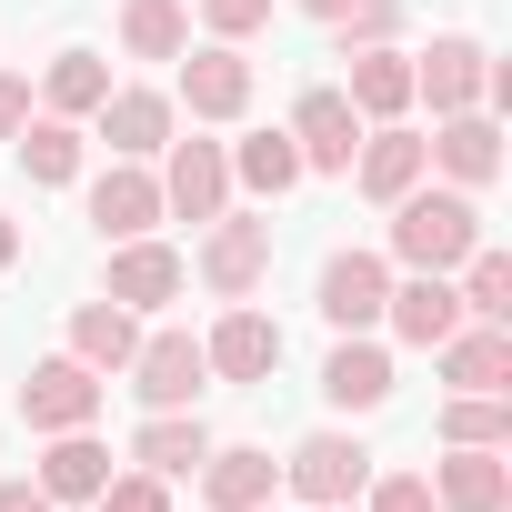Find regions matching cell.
Wrapping results in <instances>:
<instances>
[{
	"mask_svg": "<svg viewBox=\"0 0 512 512\" xmlns=\"http://www.w3.org/2000/svg\"><path fill=\"white\" fill-rule=\"evenodd\" d=\"M392 251L412 272H462L472 251H482V211H472V191H402L392 201Z\"/></svg>",
	"mask_w": 512,
	"mask_h": 512,
	"instance_id": "obj_1",
	"label": "cell"
},
{
	"mask_svg": "<svg viewBox=\"0 0 512 512\" xmlns=\"http://www.w3.org/2000/svg\"><path fill=\"white\" fill-rule=\"evenodd\" d=\"M272 272V221H251V211H211V241H201V282L221 302H251Z\"/></svg>",
	"mask_w": 512,
	"mask_h": 512,
	"instance_id": "obj_2",
	"label": "cell"
},
{
	"mask_svg": "<svg viewBox=\"0 0 512 512\" xmlns=\"http://www.w3.org/2000/svg\"><path fill=\"white\" fill-rule=\"evenodd\" d=\"M121 372H131L141 412H191V402H201V382H211V362H201V342H191V332H151Z\"/></svg>",
	"mask_w": 512,
	"mask_h": 512,
	"instance_id": "obj_3",
	"label": "cell"
},
{
	"mask_svg": "<svg viewBox=\"0 0 512 512\" xmlns=\"http://www.w3.org/2000/svg\"><path fill=\"white\" fill-rule=\"evenodd\" d=\"M282 482H292L312 512H322V502H362V482H372V452H362L352 432H312V442H292Z\"/></svg>",
	"mask_w": 512,
	"mask_h": 512,
	"instance_id": "obj_4",
	"label": "cell"
},
{
	"mask_svg": "<svg viewBox=\"0 0 512 512\" xmlns=\"http://www.w3.org/2000/svg\"><path fill=\"white\" fill-rule=\"evenodd\" d=\"M382 302H392V262L382 251H332L322 262V322L332 332H372Z\"/></svg>",
	"mask_w": 512,
	"mask_h": 512,
	"instance_id": "obj_5",
	"label": "cell"
},
{
	"mask_svg": "<svg viewBox=\"0 0 512 512\" xmlns=\"http://www.w3.org/2000/svg\"><path fill=\"white\" fill-rule=\"evenodd\" d=\"M91 412H101V372H91V362H71V352H61V362H41V372L21 382V422H31V432H81Z\"/></svg>",
	"mask_w": 512,
	"mask_h": 512,
	"instance_id": "obj_6",
	"label": "cell"
},
{
	"mask_svg": "<svg viewBox=\"0 0 512 512\" xmlns=\"http://www.w3.org/2000/svg\"><path fill=\"white\" fill-rule=\"evenodd\" d=\"M422 482H432L442 512H502V502H512V462H502L492 442H452Z\"/></svg>",
	"mask_w": 512,
	"mask_h": 512,
	"instance_id": "obj_7",
	"label": "cell"
},
{
	"mask_svg": "<svg viewBox=\"0 0 512 512\" xmlns=\"http://www.w3.org/2000/svg\"><path fill=\"white\" fill-rule=\"evenodd\" d=\"M412 91H422L432 111H482V91H492V61H482V41L442 31V41L412 61Z\"/></svg>",
	"mask_w": 512,
	"mask_h": 512,
	"instance_id": "obj_8",
	"label": "cell"
},
{
	"mask_svg": "<svg viewBox=\"0 0 512 512\" xmlns=\"http://www.w3.org/2000/svg\"><path fill=\"white\" fill-rule=\"evenodd\" d=\"M181 101H191V121H241V111H251V61H241L231 41L181 51Z\"/></svg>",
	"mask_w": 512,
	"mask_h": 512,
	"instance_id": "obj_9",
	"label": "cell"
},
{
	"mask_svg": "<svg viewBox=\"0 0 512 512\" xmlns=\"http://www.w3.org/2000/svg\"><path fill=\"white\" fill-rule=\"evenodd\" d=\"M382 322H392L412 352H442V342L462 332V292H452V272H412V282H392Z\"/></svg>",
	"mask_w": 512,
	"mask_h": 512,
	"instance_id": "obj_10",
	"label": "cell"
},
{
	"mask_svg": "<svg viewBox=\"0 0 512 512\" xmlns=\"http://www.w3.org/2000/svg\"><path fill=\"white\" fill-rule=\"evenodd\" d=\"M201 362H211L221 382H272V362H282V322H272V312H251V302H231L221 332L201 342Z\"/></svg>",
	"mask_w": 512,
	"mask_h": 512,
	"instance_id": "obj_11",
	"label": "cell"
},
{
	"mask_svg": "<svg viewBox=\"0 0 512 512\" xmlns=\"http://www.w3.org/2000/svg\"><path fill=\"white\" fill-rule=\"evenodd\" d=\"M221 201H231V151H221V141H171L161 211H181V221H211Z\"/></svg>",
	"mask_w": 512,
	"mask_h": 512,
	"instance_id": "obj_12",
	"label": "cell"
},
{
	"mask_svg": "<svg viewBox=\"0 0 512 512\" xmlns=\"http://www.w3.org/2000/svg\"><path fill=\"white\" fill-rule=\"evenodd\" d=\"M292 141H302V171H352V151H362V111H352L342 91H302Z\"/></svg>",
	"mask_w": 512,
	"mask_h": 512,
	"instance_id": "obj_13",
	"label": "cell"
},
{
	"mask_svg": "<svg viewBox=\"0 0 512 512\" xmlns=\"http://www.w3.org/2000/svg\"><path fill=\"white\" fill-rule=\"evenodd\" d=\"M422 171H432V151H422V131H402V121H372L362 151H352V181H362L372 201H402Z\"/></svg>",
	"mask_w": 512,
	"mask_h": 512,
	"instance_id": "obj_14",
	"label": "cell"
},
{
	"mask_svg": "<svg viewBox=\"0 0 512 512\" xmlns=\"http://www.w3.org/2000/svg\"><path fill=\"white\" fill-rule=\"evenodd\" d=\"M181 282H191L181 251H161L151 231L111 251V302H121V312H161V302H181Z\"/></svg>",
	"mask_w": 512,
	"mask_h": 512,
	"instance_id": "obj_15",
	"label": "cell"
},
{
	"mask_svg": "<svg viewBox=\"0 0 512 512\" xmlns=\"http://www.w3.org/2000/svg\"><path fill=\"white\" fill-rule=\"evenodd\" d=\"M442 382L452 392H512V322H462L442 342Z\"/></svg>",
	"mask_w": 512,
	"mask_h": 512,
	"instance_id": "obj_16",
	"label": "cell"
},
{
	"mask_svg": "<svg viewBox=\"0 0 512 512\" xmlns=\"http://www.w3.org/2000/svg\"><path fill=\"white\" fill-rule=\"evenodd\" d=\"M322 402H332V412H382V402H392V352L362 342V332H342V352L322 362Z\"/></svg>",
	"mask_w": 512,
	"mask_h": 512,
	"instance_id": "obj_17",
	"label": "cell"
},
{
	"mask_svg": "<svg viewBox=\"0 0 512 512\" xmlns=\"http://www.w3.org/2000/svg\"><path fill=\"white\" fill-rule=\"evenodd\" d=\"M171 91H111L101 101V141L121 151V161H151V151H171Z\"/></svg>",
	"mask_w": 512,
	"mask_h": 512,
	"instance_id": "obj_18",
	"label": "cell"
},
{
	"mask_svg": "<svg viewBox=\"0 0 512 512\" xmlns=\"http://www.w3.org/2000/svg\"><path fill=\"white\" fill-rule=\"evenodd\" d=\"M422 151H432L462 191H482V181L502 171V131H492V111H442V131H432Z\"/></svg>",
	"mask_w": 512,
	"mask_h": 512,
	"instance_id": "obj_19",
	"label": "cell"
},
{
	"mask_svg": "<svg viewBox=\"0 0 512 512\" xmlns=\"http://www.w3.org/2000/svg\"><path fill=\"white\" fill-rule=\"evenodd\" d=\"M91 221H101L111 241H141V231L161 221V181H151L141 161H111V171L91 181Z\"/></svg>",
	"mask_w": 512,
	"mask_h": 512,
	"instance_id": "obj_20",
	"label": "cell"
},
{
	"mask_svg": "<svg viewBox=\"0 0 512 512\" xmlns=\"http://www.w3.org/2000/svg\"><path fill=\"white\" fill-rule=\"evenodd\" d=\"M272 482H282V462L272 452H251V442H211L201 452V492H211V512H251V502H272Z\"/></svg>",
	"mask_w": 512,
	"mask_h": 512,
	"instance_id": "obj_21",
	"label": "cell"
},
{
	"mask_svg": "<svg viewBox=\"0 0 512 512\" xmlns=\"http://www.w3.org/2000/svg\"><path fill=\"white\" fill-rule=\"evenodd\" d=\"M352 61V81H342V101L362 111V121H392L402 101H412V61L392 51V41H372V51H342Z\"/></svg>",
	"mask_w": 512,
	"mask_h": 512,
	"instance_id": "obj_22",
	"label": "cell"
},
{
	"mask_svg": "<svg viewBox=\"0 0 512 512\" xmlns=\"http://www.w3.org/2000/svg\"><path fill=\"white\" fill-rule=\"evenodd\" d=\"M131 352H141V322H131V312H121V302H111V292H101V302H81V312H71V362H91V372H101V382H111V372H121V362H131Z\"/></svg>",
	"mask_w": 512,
	"mask_h": 512,
	"instance_id": "obj_23",
	"label": "cell"
},
{
	"mask_svg": "<svg viewBox=\"0 0 512 512\" xmlns=\"http://www.w3.org/2000/svg\"><path fill=\"white\" fill-rule=\"evenodd\" d=\"M201 452H211V432H201V412H151V422L131 432V462H141V472H161V482H181V472H201Z\"/></svg>",
	"mask_w": 512,
	"mask_h": 512,
	"instance_id": "obj_24",
	"label": "cell"
},
{
	"mask_svg": "<svg viewBox=\"0 0 512 512\" xmlns=\"http://www.w3.org/2000/svg\"><path fill=\"white\" fill-rule=\"evenodd\" d=\"M31 482H41L51 502H91V492L111 482V452L91 442V422H81V432H51V452H41V472H31Z\"/></svg>",
	"mask_w": 512,
	"mask_h": 512,
	"instance_id": "obj_25",
	"label": "cell"
},
{
	"mask_svg": "<svg viewBox=\"0 0 512 512\" xmlns=\"http://www.w3.org/2000/svg\"><path fill=\"white\" fill-rule=\"evenodd\" d=\"M121 51L131 61H181L191 51V11L181 0H121Z\"/></svg>",
	"mask_w": 512,
	"mask_h": 512,
	"instance_id": "obj_26",
	"label": "cell"
},
{
	"mask_svg": "<svg viewBox=\"0 0 512 512\" xmlns=\"http://www.w3.org/2000/svg\"><path fill=\"white\" fill-rule=\"evenodd\" d=\"M11 141H21V171H31V181H81V131H71L61 111H41V121H21Z\"/></svg>",
	"mask_w": 512,
	"mask_h": 512,
	"instance_id": "obj_27",
	"label": "cell"
},
{
	"mask_svg": "<svg viewBox=\"0 0 512 512\" xmlns=\"http://www.w3.org/2000/svg\"><path fill=\"white\" fill-rule=\"evenodd\" d=\"M231 171H241L251 191H262V201H282V191L302 181V141H292V131H251V141L231 151Z\"/></svg>",
	"mask_w": 512,
	"mask_h": 512,
	"instance_id": "obj_28",
	"label": "cell"
},
{
	"mask_svg": "<svg viewBox=\"0 0 512 512\" xmlns=\"http://www.w3.org/2000/svg\"><path fill=\"white\" fill-rule=\"evenodd\" d=\"M41 101H51L61 121L101 111V101H111V71H101V51H61V61H51V81H41Z\"/></svg>",
	"mask_w": 512,
	"mask_h": 512,
	"instance_id": "obj_29",
	"label": "cell"
},
{
	"mask_svg": "<svg viewBox=\"0 0 512 512\" xmlns=\"http://www.w3.org/2000/svg\"><path fill=\"white\" fill-rule=\"evenodd\" d=\"M442 442H512V392H452L442 402Z\"/></svg>",
	"mask_w": 512,
	"mask_h": 512,
	"instance_id": "obj_30",
	"label": "cell"
},
{
	"mask_svg": "<svg viewBox=\"0 0 512 512\" xmlns=\"http://www.w3.org/2000/svg\"><path fill=\"white\" fill-rule=\"evenodd\" d=\"M462 322H512V262L502 251H472L462 262Z\"/></svg>",
	"mask_w": 512,
	"mask_h": 512,
	"instance_id": "obj_31",
	"label": "cell"
},
{
	"mask_svg": "<svg viewBox=\"0 0 512 512\" xmlns=\"http://www.w3.org/2000/svg\"><path fill=\"white\" fill-rule=\"evenodd\" d=\"M91 502H101V512H171V482H161V472H111Z\"/></svg>",
	"mask_w": 512,
	"mask_h": 512,
	"instance_id": "obj_32",
	"label": "cell"
},
{
	"mask_svg": "<svg viewBox=\"0 0 512 512\" xmlns=\"http://www.w3.org/2000/svg\"><path fill=\"white\" fill-rule=\"evenodd\" d=\"M392 21H402V0H352L332 31H342V51H372V41H392Z\"/></svg>",
	"mask_w": 512,
	"mask_h": 512,
	"instance_id": "obj_33",
	"label": "cell"
},
{
	"mask_svg": "<svg viewBox=\"0 0 512 512\" xmlns=\"http://www.w3.org/2000/svg\"><path fill=\"white\" fill-rule=\"evenodd\" d=\"M362 492H372V502H362V512H442V502H432V482H422V472H382V482H362Z\"/></svg>",
	"mask_w": 512,
	"mask_h": 512,
	"instance_id": "obj_34",
	"label": "cell"
},
{
	"mask_svg": "<svg viewBox=\"0 0 512 512\" xmlns=\"http://www.w3.org/2000/svg\"><path fill=\"white\" fill-rule=\"evenodd\" d=\"M201 21H211L221 41H241V31H262V21H272V0H201Z\"/></svg>",
	"mask_w": 512,
	"mask_h": 512,
	"instance_id": "obj_35",
	"label": "cell"
},
{
	"mask_svg": "<svg viewBox=\"0 0 512 512\" xmlns=\"http://www.w3.org/2000/svg\"><path fill=\"white\" fill-rule=\"evenodd\" d=\"M21 121H31V81H21V71H0V141H11Z\"/></svg>",
	"mask_w": 512,
	"mask_h": 512,
	"instance_id": "obj_36",
	"label": "cell"
},
{
	"mask_svg": "<svg viewBox=\"0 0 512 512\" xmlns=\"http://www.w3.org/2000/svg\"><path fill=\"white\" fill-rule=\"evenodd\" d=\"M0 512H61V502H51L41 482H0Z\"/></svg>",
	"mask_w": 512,
	"mask_h": 512,
	"instance_id": "obj_37",
	"label": "cell"
},
{
	"mask_svg": "<svg viewBox=\"0 0 512 512\" xmlns=\"http://www.w3.org/2000/svg\"><path fill=\"white\" fill-rule=\"evenodd\" d=\"M11 262H21V221L0 211V272H11Z\"/></svg>",
	"mask_w": 512,
	"mask_h": 512,
	"instance_id": "obj_38",
	"label": "cell"
},
{
	"mask_svg": "<svg viewBox=\"0 0 512 512\" xmlns=\"http://www.w3.org/2000/svg\"><path fill=\"white\" fill-rule=\"evenodd\" d=\"M292 11H312V21H342V11H352V0H292Z\"/></svg>",
	"mask_w": 512,
	"mask_h": 512,
	"instance_id": "obj_39",
	"label": "cell"
},
{
	"mask_svg": "<svg viewBox=\"0 0 512 512\" xmlns=\"http://www.w3.org/2000/svg\"><path fill=\"white\" fill-rule=\"evenodd\" d=\"M322 512H362V502H322Z\"/></svg>",
	"mask_w": 512,
	"mask_h": 512,
	"instance_id": "obj_40",
	"label": "cell"
},
{
	"mask_svg": "<svg viewBox=\"0 0 512 512\" xmlns=\"http://www.w3.org/2000/svg\"><path fill=\"white\" fill-rule=\"evenodd\" d=\"M251 512H272V502H251Z\"/></svg>",
	"mask_w": 512,
	"mask_h": 512,
	"instance_id": "obj_41",
	"label": "cell"
}]
</instances>
